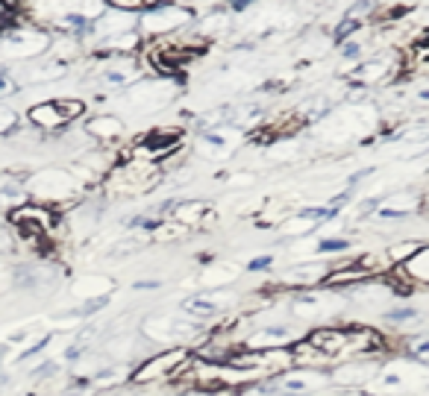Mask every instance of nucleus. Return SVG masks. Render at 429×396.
Returning a JSON list of instances; mask_svg holds the SVG:
<instances>
[{
  "label": "nucleus",
  "mask_w": 429,
  "mask_h": 396,
  "mask_svg": "<svg viewBox=\"0 0 429 396\" xmlns=\"http://www.w3.org/2000/svg\"><path fill=\"white\" fill-rule=\"evenodd\" d=\"M409 352H412L418 361L429 364V338H415V340H409Z\"/></svg>",
  "instance_id": "nucleus-6"
},
{
  "label": "nucleus",
  "mask_w": 429,
  "mask_h": 396,
  "mask_svg": "<svg viewBox=\"0 0 429 396\" xmlns=\"http://www.w3.org/2000/svg\"><path fill=\"white\" fill-rule=\"evenodd\" d=\"M409 273H412L415 279H421V282H429V247L421 249L415 259H409Z\"/></svg>",
  "instance_id": "nucleus-4"
},
{
  "label": "nucleus",
  "mask_w": 429,
  "mask_h": 396,
  "mask_svg": "<svg viewBox=\"0 0 429 396\" xmlns=\"http://www.w3.org/2000/svg\"><path fill=\"white\" fill-rule=\"evenodd\" d=\"M135 287H138V291H141V287H147V291H150V287H159V282H138Z\"/></svg>",
  "instance_id": "nucleus-10"
},
{
  "label": "nucleus",
  "mask_w": 429,
  "mask_h": 396,
  "mask_svg": "<svg viewBox=\"0 0 429 396\" xmlns=\"http://www.w3.org/2000/svg\"><path fill=\"white\" fill-rule=\"evenodd\" d=\"M30 120H35L39 127H62V123H68L65 115L59 112L56 100L42 103V106H32V109H30Z\"/></svg>",
  "instance_id": "nucleus-2"
},
{
  "label": "nucleus",
  "mask_w": 429,
  "mask_h": 396,
  "mask_svg": "<svg viewBox=\"0 0 429 396\" xmlns=\"http://www.w3.org/2000/svg\"><path fill=\"white\" fill-rule=\"evenodd\" d=\"M183 309L191 314V317H212L214 314V302H209V299H203V297H191V299H186L183 302Z\"/></svg>",
  "instance_id": "nucleus-5"
},
{
  "label": "nucleus",
  "mask_w": 429,
  "mask_h": 396,
  "mask_svg": "<svg viewBox=\"0 0 429 396\" xmlns=\"http://www.w3.org/2000/svg\"><path fill=\"white\" fill-rule=\"evenodd\" d=\"M344 56H359V44H347L344 47Z\"/></svg>",
  "instance_id": "nucleus-9"
},
{
  "label": "nucleus",
  "mask_w": 429,
  "mask_h": 396,
  "mask_svg": "<svg viewBox=\"0 0 429 396\" xmlns=\"http://www.w3.org/2000/svg\"><path fill=\"white\" fill-rule=\"evenodd\" d=\"M4 88H9V82H6V77L0 74V92H4Z\"/></svg>",
  "instance_id": "nucleus-11"
},
{
  "label": "nucleus",
  "mask_w": 429,
  "mask_h": 396,
  "mask_svg": "<svg viewBox=\"0 0 429 396\" xmlns=\"http://www.w3.org/2000/svg\"><path fill=\"white\" fill-rule=\"evenodd\" d=\"M176 141H180V132H150V135H145V141H141V147L150 150V153H168Z\"/></svg>",
  "instance_id": "nucleus-3"
},
{
  "label": "nucleus",
  "mask_w": 429,
  "mask_h": 396,
  "mask_svg": "<svg viewBox=\"0 0 429 396\" xmlns=\"http://www.w3.org/2000/svg\"><path fill=\"white\" fill-rule=\"evenodd\" d=\"M350 244L347 241H320V249H324V253H330V249H347Z\"/></svg>",
  "instance_id": "nucleus-8"
},
{
  "label": "nucleus",
  "mask_w": 429,
  "mask_h": 396,
  "mask_svg": "<svg viewBox=\"0 0 429 396\" xmlns=\"http://www.w3.org/2000/svg\"><path fill=\"white\" fill-rule=\"evenodd\" d=\"M186 364V352L183 349H174L165 355H153L150 361H145L135 373H133V382H153V379H174L180 367Z\"/></svg>",
  "instance_id": "nucleus-1"
},
{
  "label": "nucleus",
  "mask_w": 429,
  "mask_h": 396,
  "mask_svg": "<svg viewBox=\"0 0 429 396\" xmlns=\"http://www.w3.org/2000/svg\"><path fill=\"white\" fill-rule=\"evenodd\" d=\"M271 256H262V259H253V261H250L247 264V270H267V267H271Z\"/></svg>",
  "instance_id": "nucleus-7"
}]
</instances>
